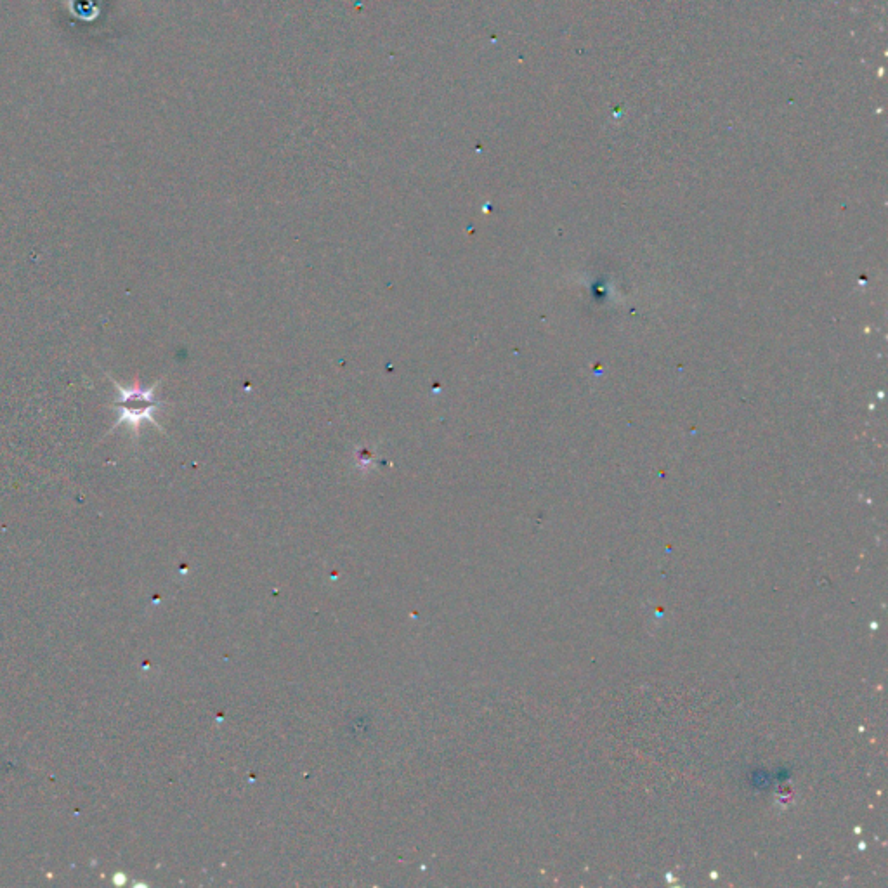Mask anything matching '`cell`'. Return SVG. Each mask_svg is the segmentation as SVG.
<instances>
[{
  "instance_id": "1",
  "label": "cell",
  "mask_w": 888,
  "mask_h": 888,
  "mask_svg": "<svg viewBox=\"0 0 888 888\" xmlns=\"http://www.w3.org/2000/svg\"><path fill=\"white\" fill-rule=\"evenodd\" d=\"M108 379L113 382V386L117 387L118 391V401L113 403V406L117 408L118 418L115 425H111L108 434L117 431L120 425H125L138 436L139 429L144 422L157 427L158 431H164L162 425L158 424L157 418H155V413L165 405L164 401L157 398V389L162 384L160 380L155 382L153 386L141 387L138 382L132 386H124L118 380L113 379L110 373H108Z\"/></svg>"
}]
</instances>
